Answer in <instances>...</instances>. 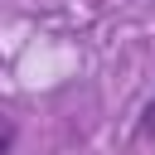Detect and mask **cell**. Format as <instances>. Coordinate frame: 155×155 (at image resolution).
I'll list each match as a JSON object with an SVG mask.
<instances>
[{
    "label": "cell",
    "mask_w": 155,
    "mask_h": 155,
    "mask_svg": "<svg viewBox=\"0 0 155 155\" xmlns=\"http://www.w3.org/2000/svg\"><path fill=\"white\" fill-rule=\"evenodd\" d=\"M145 131H155V102H150V111H145Z\"/></svg>",
    "instance_id": "1"
}]
</instances>
